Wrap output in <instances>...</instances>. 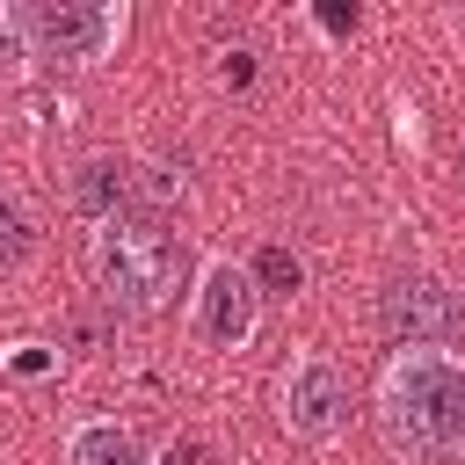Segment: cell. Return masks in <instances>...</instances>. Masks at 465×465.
<instances>
[{
	"instance_id": "5",
	"label": "cell",
	"mask_w": 465,
	"mask_h": 465,
	"mask_svg": "<svg viewBox=\"0 0 465 465\" xmlns=\"http://www.w3.org/2000/svg\"><path fill=\"white\" fill-rule=\"evenodd\" d=\"M341 407H349V385H341L327 363H305V371L291 378V392H283V421H291L298 436H327V429L341 421Z\"/></svg>"
},
{
	"instance_id": "9",
	"label": "cell",
	"mask_w": 465,
	"mask_h": 465,
	"mask_svg": "<svg viewBox=\"0 0 465 465\" xmlns=\"http://www.w3.org/2000/svg\"><path fill=\"white\" fill-rule=\"evenodd\" d=\"M36 247V225H29V211L15 203V196H0V262H22Z\"/></svg>"
},
{
	"instance_id": "7",
	"label": "cell",
	"mask_w": 465,
	"mask_h": 465,
	"mask_svg": "<svg viewBox=\"0 0 465 465\" xmlns=\"http://www.w3.org/2000/svg\"><path fill=\"white\" fill-rule=\"evenodd\" d=\"M124 196H131V174L116 167V160H87L80 174H73V203L87 211V218H124Z\"/></svg>"
},
{
	"instance_id": "10",
	"label": "cell",
	"mask_w": 465,
	"mask_h": 465,
	"mask_svg": "<svg viewBox=\"0 0 465 465\" xmlns=\"http://www.w3.org/2000/svg\"><path fill=\"white\" fill-rule=\"evenodd\" d=\"M254 283H269V291H298L305 269H298L291 247H262V254H254Z\"/></svg>"
},
{
	"instance_id": "3",
	"label": "cell",
	"mask_w": 465,
	"mask_h": 465,
	"mask_svg": "<svg viewBox=\"0 0 465 465\" xmlns=\"http://www.w3.org/2000/svg\"><path fill=\"white\" fill-rule=\"evenodd\" d=\"M378 312H385V334L392 341H458L465 334V305L436 276H392Z\"/></svg>"
},
{
	"instance_id": "8",
	"label": "cell",
	"mask_w": 465,
	"mask_h": 465,
	"mask_svg": "<svg viewBox=\"0 0 465 465\" xmlns=\"http://www.w3.org/2000/svg\"><path fill=\"white\" fill-rule=\"evenodd\" d=\"M73 465H145V443L116 421H94V429L73 436Z\"/></svg>"
},
{
	"instance_id": "1",
	"label": "cell",
	"mask_w": 465,
	"mask_h": 465,
	"mask_svg": "<svg viewBox=\"0 0 465 465\" xmlns=\"http://www.w3.org/2000/svg\"><path fill=\"white\" fill-rule=\"evenodd\" d=\"M378 421H385V443L421 458V465L465 458V363L400 356L378 385Z\"/></svg>"
},
{
	"instance_id": "2",
	"label": "cell",
	"mask_w": 465,
	"mask_h": 465,
	"mask_svg": "<svg viewBox=\"0 0 465 465\" xmlns=\"http://www.w3.org/2000/svg\"><path fill=\"white\" fill-rule=\"evenodd\" d=\"M189 276V247L182 232H167L160 218H109L94 240V283L116 312H160Z\"/></svg>"
},
{
	"instance_id": "11",
	"label": "cell",
	"mask_w": 465,
	"mask_h": 465,
	"mask_svg": "<svg viewBox=\"0 0 465 465\" xmlns=\"http://www.w3.org/2000/svg\"><path fill=\"white\" fill-rule=\"evenodd\" d=\"M22 65V22H0V73Z\"/></svg>"
},
{
	"instance_id": "4",
	"label": "cell",
	"mask_w": 465,
	"mask_h": 465,
	"mask_svg": "<svg viewBox=\"0 0 465 465\" xmlns=\"http://www.w3.org/2000/svg\"><path fill=\"white\" fill-rule=\"evenodd\" d=\"M22 29H29L51 58H94V51L109 44V15H102V7H65V0H58V7H29Z\"/></svg>"
},
{
	"instance_id": "6",
	"label": "cell",
	"mask_w": 465,
	"mask_h": 465,
	"mask_svg": "<svg viewBox=\"0 0 465 465\" xmlns=\"http://www.w3.org/2000/svg\"><path fill=\"white\" fill-rule=\"evenodd\" d=\"M247 327H254V276L218 269V276L203 283V334H211V341H240Z\"/></svg>"
}]
</instances>
